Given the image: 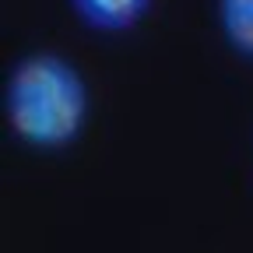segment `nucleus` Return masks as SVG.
<instances>
[{
    "mask_svg": "<svg viewBox=\"0 0 253 253\" xmlns=\"http://www.w3.org/2000/svg\"><path fill=\"white\" fill-rule=\"evenodd\" d=\"M0 109L25 148L63 151L88 123V84L67 56L28 53L7 71Z\"/></svg>",
    "mask_w": 253,
    "mask_h": 253,
    "instance_id": "1",
    "label": "nucleus"
},
{
    "mask_svg": "<svg viewBox=\"0 0 253 253\" xmlns=\"http://www.w3.org/2000/svg\"><path fill=\"white\" fill-rule=\"evenodd\" d=\"M67 7L84 28L102 36H123L148 18L151 0H67Z\"/></svg>",
    "mask_w": 253,
    "mask_h": 253,
    "instance_id": "2",
    "label": "nucleus"
},
{
    "mask_svg": "<svg viewBox=\"0 0 253 253\" xmlns=\"http://www.w3.org/2000/svg\"><path fill=\"white\" fill-rule=\"evenodd\" d=\"M218 28H221V36H225L232 53L253 60V7L250 11H221Z\"/></svg>",
    "mask_w": 253,
    "mask_h": 253,
    "instance_id": "3",
    "label": "nucleus"
},
{
    "mask_svg": "<svg viewBox=\"0 0 253 253\" xmlns=\"http://www.w3.org/2000/svg\"><path fill=\"white\" fill-rule=\"evenodd\" d=\"M253 0H218V14L221 11H250Z\"/></svg>",
    "mask_w": 253,
    "mask_h": 253,
    "instance_id": "4",
    "label": "nucleus"
}]
</instances>
